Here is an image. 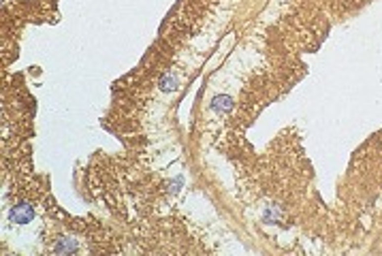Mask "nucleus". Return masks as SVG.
Segmentation results:
<instances>
[{
	"label": "nucleus",
	"instance_id": "f257e3e1",
	"mask_svg": "<svg viewBox=\"0 0 382 256\" xmlns=\"http://www.w3.org/2000/svg\"><path fill=\"white\" fill-rule=\"evenodd\" d=\"M35 218V209L30 207L28 203H17L15 207L11 209V220L17 222V224H26Z\"/></svg>",
	"mask_w": 382,
	"mask_h": 256
},
{
	"label": "nucleus",
	"instance_id": "f03ea898",
	"mask_svg": "<svg viewBox=\"0 0 382 256\" xmlns=\"http://www.w3.org/2000/svg\"><path fill=\"white\" fill-rule=\"evenodd\" d=\"M211 107L216 109L218 113H229L231 109H233V100L229 98V96H224V94H220L216 96V98L211 100Z\"/></svg>",
	"mask_w": 382,
	"mask_h": 256
},
{
	"label": "nucleus",
	"instance_id": "7ed1b4c3",
	"mask_svg": "<svg viewBox=\"0 0 382 256\" xmlns=\"http://www.w3.org/2000/svg\"><path fill=\"white\" fill-rule=\"evenodd\" d=\"M175 88H177V79L173 75H165L160 79V90H165V92H173Z\"/></svg>",
	"mask_w": 382,
	"mask_h": 256
},
{
	"label": "nucleus",
	"instance_id": "20e7f679",
	"mask_svg": "<svg viewBox=\"0 0 382 256\" xmlns=\"http://www.w3.org/2000/svg\"><path fill=\"white\" fill-rule=\"evenodd\" d=\"M77 248V243H75V239H69V241H60V243H56V252L58 254H64V252H73V250Z\"/></svg>",
	"mask_w": 382,
	"mask_h": 256
}]
</instances>
